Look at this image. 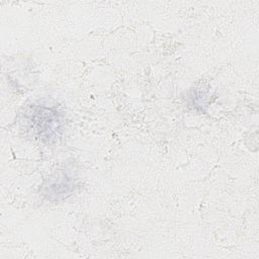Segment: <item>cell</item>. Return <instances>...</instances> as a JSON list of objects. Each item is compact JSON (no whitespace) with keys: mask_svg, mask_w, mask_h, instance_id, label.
I'll return each mask as SVG.
<instances>
[{"mask_svg":"<svg viewBox=\"0 0 259 259\" xmlns=\"http://www.w3.org/2000/svg\"><path fill=\"white\" fill-rule=\"evenodd\" d=\"M74 185V177L65 173H61L59 176H57V178L52 179L50 184H48V188L51 190L49 196L55 195L58 198L60 195L68 194Z\"/></svg>","mask_w":259,"mask_h":259,"instance_id":"obj_2","label":"cell"},{"mask_svg":"<svg viewBox=\"0 0 259 259\" xmlns=\"http://www.w3.org/2000/svg\"><path fill=\"white\" fill-rule=\"evenodd\" d=\"M28 122L32 132L42 141H55L62 128L61 113L45 105H34L28 112Z\"/></svg>","mask_w":259,"mask_h":259,"instance_id":"obj_1","label":"cell"}]
</instances>
